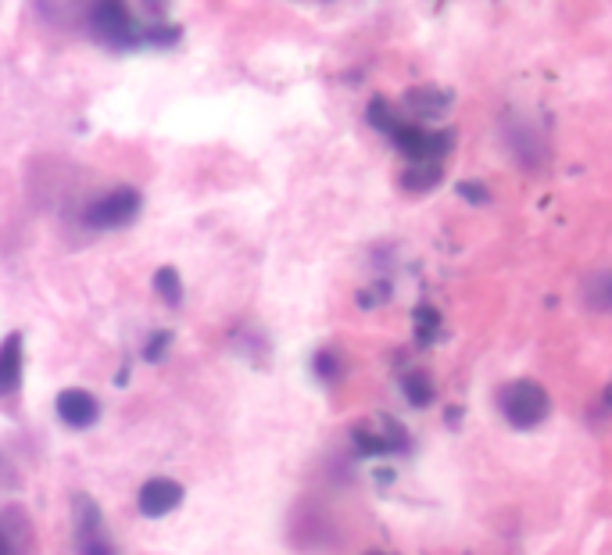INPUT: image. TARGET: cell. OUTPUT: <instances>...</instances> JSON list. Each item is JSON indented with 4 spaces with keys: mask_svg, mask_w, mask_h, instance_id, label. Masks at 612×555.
Here are the masks:
<instances>
[{
    "mask_svg": "<svg viewBox=\"0 0 612 555\" xmlns=\"http://www.w3.org/2000/svg\"><path fill=\"white\" fill-rule=\"evenodd\" d=\"M394 140H398V147L408 154V158H416V162H423V158H430V154L437 151V140L430 137V133H423L419 126H394L391 129Z\"/></svg>",
    "mask_w": 612,
    "mask_h": 555,
    "instance_id": "cell-7",
    "label": "cell"
},
{
    "mask_svg": "<svg viewBox=\"0 0 612 555\" xmlns=\"http://www.w3.org/2000/svg\"><path fill=\"white\" fill-rule=\"evenodd\" d=\"M136 212H140V194L136 190L129 187L111 190V194H104L101 201L86 208V226H94V230H119V226L136 219Z\"/></svg>",
    "mask_w": 612,
    "mask_h": 555,
    "instance_id": "cell-2",
    "label": "cell"
},
{
    "mask_svg": "<svg viewBox=\"0 0 612 555\" xmlns=\"http://www.w3.org/2000/svg\"><path fill=\"white\" fill-rule=\"evenodd\" d=\"M22 384V337L11 333L8 341L0 344V398L15 394Z\"/></svg>",
    "mask_w": 612,
    "mask_h": 555,
    "instance_id": "cell-6",
    "label": "cell"
},
{
    "mask_svg": "<svg viewBox=\"0 0 612 555\" xmlns=\"http://www.w3.org/2000/svg\"><path fill=\"white\" fill-rule=\"evenodd\" d=\"M315 369H319V376H333V355H319V359H315Z\"/></svg>",
    "mask_w": 612,
    "mask_h": 555,
    "instance_id": "cell-14",
    "label": "cell"
},
{
    "mask_svg": "<svg viewBox=\"0 0 612 555\" xmlns=\"http://www.w3.org/2000/svg\"><path fill=\"white\" fill-rule=\"evenodd\" d=\"M401 387H405L408 402L419 405V409L434 402V384H430V376H426V373H408L405 380H401Z\"/></svg>",
    "mask_w": 612,
    "mask_h": 555,
    "instance_id": "cell-9",
    "label": "cell"
},
{
    "mask_svg": "<svg viewBox=\"0 0 612 555\" xmlns=\"http://www.w3.org/2000/svg\"><path fill=\"white\" fill-rule=\"evenodd\" d=\"M94 26L101 29L104 36H111V40H122V36L129 33V18H126V11L111 0V4H101V8L94 11Z\"/></svg>",
    "mask_w": 612,
    "mask_h": 555,
    "instance_id": "cell-8",
    "label": "cell"
},
{
    "mask_svg": "<svg viewBox=\"0 0 612 555\" xmlns=\"http://www.w3.org/2000/svg\"><path fill=\"white\" fill-rule=\"evenodd\" d=\"M419 323H423L419 337H423V341H430V337H434V330H437V316L430 312V308H419Z\"/></svg>",
    "mask_w": 612,
    "mask_h": 555,
    "instance_id": "cell-12",
    "label": "cell"
},
{
    "mask_svg": "<svg viewBox=\"0 0 612 555\" xmlns=\"http://www.w3.org/2000/svg\"><path fill=\"white\" fill-rule=\"evenodd\" d=\"M369 119L380 122V129H394V126H398V122L391 119V111H387V104H383V101H376L373 108H369Z\"/></svg>",
    "mask_w": 612,
    "mask_h": 555,
    "instance_id": "cell-11",
    "label": "cell"
},
{
    "mask_svg": "<svg viewBox=\"0 0 612 555\" xmlns=\"http://www.w3.org/2000/svg\"><path fill=\"white\" fill-rule=\"evenodd\" d=\"M548 409H552V398H548V391H544L541 384H534V380H516V384H509L502 391L505 419L519 430L537 427V423L548 416Z\"/></svg>",
    "mask_w": 612,
    "mask_h": 555,
    "instance_id": "cell-1",
    "label": "cell"
},
{
    "mask_svg": "<svg viewBox=\"0 0 612 555\" xmlns=\"http://www.w3.org/2000/svg\"><path fill=\"white\" fill-rule=\"evenodd\" d=\"M0 555H8V541H4V534H0Z\"/></svg>",
    "mask_w": 612,
    "mask_h": 555,
    "instance_id": "cell-16",
    "label": "cell"
},
{
    "mask_svg": "<svg viewBox=\"0 0 612 555\" xmlns=\"http://www.w3.org/2000/svg\"><path fill=\"white\" fill-rule=\"evenodd\" d=\"M179 502H183V487H179L176 480H169V477L147 480V484L140 487V498H136L140 513L151 516V520H154V516H169Z\"/></svg>",
    "mask_w": 612,
    "mask_h": 555,
    "instance_id": "cell-4",
    "label": "cell"
},
{
    "mask_svg": "<svg viewBox=\"0 0 612 555\" xmlns=\"http://www.w3.org/2000/svg\"><path fill=\"white\" fill-rule=\"evenodd\" d=\"M154 287H158V294H162V298L169 301V305H179V301H183V287H179V276H176V269H169V265L154 273Z\"/></svg>",
    "mask_w": 612,
    "mask_h": 555,
    "instance_id": "cell-10",
    "label": "cell"
},
{
    "mask_svg": "<svg viewBox=\"0 0 612 555\" xmlns=\"http://www.w3.org/2000/svg\"><path fill=\"white\" fill-rule=\"evenodd\" d=\"M58 416L65 419L68 427H76V430L94 427L97 423V398L90 391H79V387L61 391L58 394Z\"/></svg>",
    "mask_w": 612,
    "mask_h": 555,
    "instance_id": "cell-5",
    "label": "cell"
},
{
    "mask_svg": "<svg viewBox=\"0 0 612 555\" xmlns=\"http://www.w3.org/2000/svg\"><path fill=\"white\" fill-rule=\"evenodd\" d=\"M172 337L169 333H158V337H151V344H147V351H144V359H162V351H165V344H169Z\"/></svg>",
    "mask_w": 612,
    "mask_h": 555,
    "instance_id": "cell-13",
    "label": "cell"
},
{
    "mask_svg": "<svg viewBox=\"0 0 612 555\" xmlns=\"http://www.w3.org/2000/svg\"><path fill=\"white\" fill-rule=\"evenodd\" d=\"M459 194H462V197H473V201H487V194H484V190H480V187H473V183H462V187H459Z\"/></svg>",
    "mask_w": 612,
    "mask_h": 555,
    "instance_id": "cell-15",
    "label": "cell"
},
{
    "mask_svg": "<svg viewBox=\"0 0 612 555\" xmlns=\"http://www.w3.org/2000/svg\"><path fill=\"white\" fill-rule=\"evenodd\" d=\"M79 552L83 555H115L111 552V541L101 527V509H97L90 498L79 495Z\"/></svg>",
    "mask_w": 612,
    "mask_h": 555,
    "instance_id": "cell-3",
    "label": "cell"
}]
</instances>
